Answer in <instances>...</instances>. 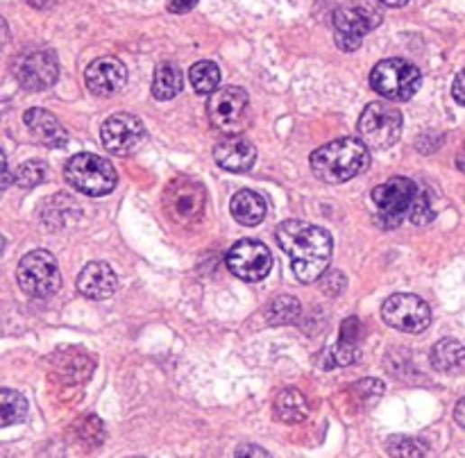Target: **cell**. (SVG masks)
<instances>
[{
	"instance_id": "cell-1",
	"label": "cell",
	"mask_w": 465,
	"mask_h": 458,
	"mask_svg": "<svg viewBox=\"0 0 465 458\" xmlns=\"http://www.w3.org/2000/svg\"><path fill=\"white\" fill-rule=\"evenodd\" d=\"M278 243L291 257V268L302 284H314L324 275L334 250L327 229L305 220H284L278 227Z\"/></svg>"
},
{
	"instance_id": "cell-2",
	"label": "cell",
	"mask_w": 465,
	"mask_h": 458,
	"mask_svg": "<svg viewBox=\"0 0 465 458\" xmlns=\"http://www.w3.org/2000/svg\"><path fill=\"white\" fill-rule=\"evenodd\" d=\"M370 166V152L361 139H336L311 152V170L327 184H343Z\"/></svg>"
},
{
	"instance_id": "cell-3",
	"label": "cell",
	"mask_w": 465,
	"mask_h": 458,
	"mask_svg": "<svg viewBox=\"0 0 465 458\" xmlns=\"http://www.w3.org/2000/svg\"><path fill=\"white\" fill-rule=\"evenodd\" d=\"M423 85V73L415 64L402 60V57H390L381 60L370 73V87L381 98L405 103L414 98Z\"/></svg>"
},
{
	"instance_id": "cell-4",
	"label": "cell",
	"mask_w": 465,
	"mask_h": 458,
	"mask_svg": "<svg viewBox=\"0 0 465 458\" xmlns=\"http://www.w3.org/2000/svg\"><path fill=\"white\" fill-rule=\"evenodd\" d=\"M64 178L76 191L89 197L109 196L118 184L116 169L105 157L91 155V152H80V155L71 157L66 164Z\"/></svg>"
},
{
	"instance_id": "cell-5",
	"label": "cell",
	"mask_w": 465,
	"mask_h": 458,
	"mask_svg": "<svg viewBox=\"0 0 465 458\" xmlns=\"http://www.w3.org/2000/svg\"><path fill=\"white\" fill-rule=\"evenodd\" d=\"M161 205H164V214L169 215V220L173 224H179V227L196 224L200 223V218L205 214L207 191H205V187L197 179L179 175V178L169 182L164 197H161Z\"/></svg>"
},
{
	"instance_id": "cell-6",
	"label": "cell",
	"mask_w": 465,
	"mask_h": 458,
	"mask_svg": "<svg viewBox=\"0 0 465 458\" xmlns=\"http://www.w3.org/2000/svg\"><path fill=\"white\" fill-rule=\"evenodd\" d=\"M402 114L400 109L390 103L377 100L366 105V109L359 116V139L375 150H386L397 143L402 134Z\"/></svg>"
},
{
	"instance_id": "cell-7",
	"label": "cell",
	"mask_w": 465,
	"mask_h": 458,
	"mask_svg": "<svg viewBox=\"0 0 465 458\" xmlns=\"http://www.w3.org/2000/svg\"><path fill=\"white\" fill-rule=\"evenodd\" d=\"M16 281H19L21 290L30 298H50L59 290L61 272L50 252L32 250L19 261Z\"/></svg>"
},
{
	"instance_id": "cell-8",
	"label": "cell",
	"mask_w": 465,
	"mask_h": 458,
	"mask_svg": "<svg viewBox=\"0 0 465 458\" xmlns=\"http://www.w3.org/2000/svg\"><path fill=\"white\" fill-rule=\"evenodd\" d=\"M379 21V12L368 3H348V5L339 7L334 14L336 46L345 52L359 50L366 34L372 32Z\"/></svg>"
},
{
	"instance_id": "cell-9",
	"label": "cell",
	"mask_w": 465,
	"mask_h": 458,
	"mask_svg": "<svg viewBox=\"0 0 465 458\" xmlns=\"http://www.w3.org/2000/svg\"><path fill=\"white\" fill-rule=\"evenodd\" d=\"M209 121L223 134H241L250 123V98L241 87H223L212 91L207 103Z\"/></svg>"
},
{
	"instance_id": "cell-10",
	"label": "cell",
	"mask_w": 465,
	"mask_h": 458,
	"mask_svg": "<svg viewBox=\"0 0 465 458\" xmlns=\"http://www.w3.org/2000/svg\"><path fill=\"white\" fill-rule=\"evenodd\" d=\"M381 318L397 332L423 334L432 325V309L418 295L395 293L381 307Z\"/></svg>"
},
{
	"instance_id": "cell-11",
	"label": "cell",
	"mask_w": 465,
	"mask_h": 458,
	"mask_svg": "<svg viewBox=\"0 0 465 458\" xmlns=\"http://www.w3.org/2000/svg\"><path fill=\"white\" fill-rule=\"evenodd\" d=\"M415 193H418V187L409 178H390L388 182L379 184L372 191V202H375L377 211H379V223L388 229L397 227L402 218L409 215Z\"/></svg>"
},
{
	"instance_id": "cell-12",
	"label": "cell",
	"mask_w": 465,
	"mask_h": 458,
	"mask_svg": "<svg viewBox=\"0 0 465 458\" xmlns=\"http://www.w3.org/2000/svg\"><path fill=\"white\" fill-rule=\"evenodd\" d=\"M225 261L232 275L239 277V279L243 281H250V284L266 279L270 268H273L270 250L266 248L261 241H254V239H243L239 241V243L232 245Z\"/></svg>"
},
{
	"instance_id": "cell-13",
	"label": "cell",
	"mask_w": 465,
	"mask_h": 458,
	"mask_svg": "<svg viewBox=\"0 0 465 458\" xmlns=\"http://www.w3.org/2000/svg\"><path fill=\"white\" fill-rule=\"evenodd\" d=\"M16 82L25 91H46L57 82L59 75V64L57 55L52 50H32L19 57L14 64Z\"/></svg>"
},
{
	"instance_id": "cell-14",
	"label": "cell",
	"mask_w": 465,
	"mask_h": 458,
	"mask_svg": "<svg viewBox=\"0 0 465 458\" xmlns=\"http://www.w3.org/2000/svg\"><path fill=\"white\" fill-rule=\"evenodd\" d=\"M146 139V127L132 114H114L100 127V141L114 155H130Z\"/></svg>"
},
{
	"instance_id": "cell-15",
	"label": "cell",
	"mask_w": 465,
	"mask_h": 458,
	"mask_svg": "<svg viewBox=\"0 0 465 458\" xmlns=\"http://www.w3.org/2000/svg\"><path fill=\"white\" fill-rule=\"evenodd\" d=\"M87 89L94 96H114L125 87L127 69L116 57H98L85 70Z\"/></svg>"
},
{
	"instance_id": "cell-16",
	"label": "cell",
	"mask_w": 465,
	"mask_h": 458,
	"mask_svg": "<svg viewBox=\"0 0 465 458\" xmlns=\"http://www.w3.org/2000/svg\"><path fill=\"white\" fill-rule=\"evenodd\" d=\"M214 160L221 166L223 170H230V173H248L252 170L254 161H257V148L250 143L245 136L230 134L227 139H223L221 143H216L214 148Z\"/></svg>"
},
{
	"instance_id": "cell-17",
	"label": "cell",
	"mask_w": 465,
	"mask_h": 458,
	"mask_svg": "<svg viewBox=\"0 0 465 458\" xmlns=\"http://www.w3.org/2000/svg\"><path fill=\"white\" fill-rule=\"evenodd\" d=\"M116 286V272H114L112 266L105 261L87 263V266L82 268L80 277H78V290H80L87 299H94V302H103V299L112 298Z\"/></svg>"
},
{
	"instance_id": "cell-18",
	"label": "cell",
	"mask_w": 465,
	"mask_h": 458,
	"mask_svg": "<svg viewBox=\"0 0 465 458\" xmlns=\"http://www.w3.org/2000/svg\"><path fill=\"white\" fill-rule=\"evenodd\" d=\"M23 121L25 125H28V130L32 132L34 139L41 145H46V148H64V145L68 143V134H66V130L61 127V123L57 121L50 112H46V109H28Z\"/></svg>"
},
{
	"instance_id": "cell-19",
	"label": "cell",
	"mask_w": 465,
	"mask_h": 458,
	"mask_svg": "<svg viewBox=\"0 0 465 458\" xmlns=\"http://www.w3.org/2000/svg\"><path fill=\"white\" fill-rule=\"evenodd\" d=\"M432 365L438 372L465 377V345H460L454 338H442L432 350Z\"/></svg>"
},
{
	"instance_id": "cell-20",
	"label": "cell",
	"mask_w": 465,
	"mask_h": 458,
	"mask_svg": "<svg viewBox=\"0 0 465 458\" xmlns=\"http://www.w3.org/2000/svg\"><path fill=\"white\" fill-rule=\"evenodd\" d=\"M266 209H269L266 200L259 193L248 191V188L236 193L230 202L232 218L239 224H243V227H257L266 218Z\"/></svg>"
},
{
	"instance_id": "cell-21",
	"label": "cell",
	"mask_w": 465,
	"mask_h": 458,
	"mask_svg": "<svg viewBox=\"0 0 465 458\" xmlns=\"http://www.w3.org/2000/svg\"><path fill=\"white\" fill-rule=\"evenodd\" d=\"M184 78L182 70L173 61H164L161 66H157L155 80H152V96L157 100H173L175 96L182 91Z\"/></svg>"
},
{
	"instance_id": "cell-22",
	"label": "cell",
	"mask_w": 465,
	"mask_h": 458,
	"mask_svg": "<svg viewBox=\"0 0 465 458\" xmlns=\"http://www.w3.org/2000/svg\"><path fill=\"white\" fill-rule=\"evenodd\" d=\"M275 416L282 422L296 425V422L306 420V416H309V402H306V398L300 390L287 389L275 399Z\"/></svg>"
},
{
	"instance_id": "cell-23",
	"label": "cell",
	"mask_w": 465,
	"mask_h": 458,
	"mask_svg": "<svg viewBox=\"0 0 465 458\" xmlns=\"http://www.w3.org/2000/svg\"><path fill=\"white\" fill-rule=\"evenodd\" d=\"M28 417V399L12 389H0V429L21 425Z\"/></svg>"
},
{
	"instance_id": "cell-24",
	"label": "cell",
	"mask_w": 465,
	"mask_h": 458,
	"mask_svg": "<svg viewBox=\"0 0 465 458\" xmlns=\"http://www.w3.org/2000/svg\"><path fill=\"white\" fill-rule=\"evenodd\" d=\"M188 80H191V87L197 94H212L221 82V69L216 66V61H196L188 70Z\"/></svg>"
},
{
	"instance_id": "cell-25",
	"label": "cell",
	"mask_w": 465,
	"mask_h": 458,
	"mask_svg": "<svg viewBox=\"0 0 465 458\" xmlns=\"http://www.w3.org/2000/svg\"><path fill=\"white\" fill-rule=\"evenodd\" d=\"M302 307L293 295H279L275 298L273 302L269 304V309H266V320L270 325H291L296 323L297 316H300Z\"/></svg>"
},
{
	"instance_id": "cell-26",
	"label": "cell",
	"mask_w": 465,
	"mask_h": 458,
	"mask_svg": "<svg viewBox=\"0 0 465 458\" xmlns=\"http://www.w3.org/2000/svg\"><path fill=\"white\" fill-rule=\"evenodd\" d=\"M48 179V164L41 160L25 161L16 169L14 173V184L19 188H34L39 184H43Z\"/></svg>"
},
{
	"instance_id": "cell-27",
	"label": "cell",
	"mask_w": 465,
	"mask_h": 458,
	"mask_svg": "<svg viewBox=\"0 0 465 458\" xmlns=\"http://www.w3.org/2000/svg\"><path fill=\"white\" fill-rule=\"evenodd\" d=\"M323 368L324 370H332L336 368V365H350L357 361L359 352H357V345H350V343H343L339 341L334 347H329L327 352H323Z\"/></svg>"
},
{
	"instance_id": "cell-28",
	"label": "cell",
	"mask_w": 465,
	"mask_h": 458,
	"mask_svg": "<svg viewBox=\"0 0 465 458\" xmlns=\"http://www.w3.org/2000/svg\"><path fill=\"white\" fill-rule=\"evenodd\" d=\"M388 453L390 456H424L427 449L423 443L415 438H406V435H395L388 440Z\"/></svg>"
},
{
	"instance_id": "cell-29",
	"label": "cell",
	"mask_w": 465,
	"mask_h": 458,
	"mask_svg": "<svg viewBox=\"0 0 465 458\" xmlns=\"http://www.w3.org/2000/svg\"><path fill=\"white\" fill-rule=\"evenodd\" d=\"M433 215L436 214H433V209H432L429 193L423 191V188H418L414 205H411V209H409V220L415 224H427V223H432Z\"/></svg>"
},
{
	"instance_id": "cell-30",
	"label": "cell",
	"mask_w": 465,
	"mask_h": 458,
	"mask_svg": "<svg viewBox=\"0 0 465 458\" xmlns=\"http://www.w3.org/2000/svg\"><path fill=\"white\" fill-rule=\"evenodd\" d=\"M352 393L357 395L359 399H363L366 404H372L384 395V384L377 381V379H363V381L352 386Z\"/></svg>"
},
{
	"instance_id": "cell-31",
	"label": "cell",
	"mask_w": 465,
	"mask_h": 458,
	"mask_svg": "<svg viewBox=\"0 0 465 458\" xmlns=\"http://www.w3.org/2000/svg\"><path fill=\"white\" fill-rule=\"evenodd\" d=\"M363 323L359 318H348L341 325V341L350 343V345H359V341L363 338Z\"/></svg>"
},
{
	"instance_id": "cell-32",
	"label": "cell",
	"mask_w": 465,
	"mask_h": 458,
	"mask_svg": "<svg viewBox=\"0 0 465 458\" xmlns=\"http://www.w3.org/2000/svg\"><path fill=\"white\" fill-rule=\"evenodd\" d=\"M12 184H14V173H12L10 166H7L5 152L0 150V188H10Z\"/></svg>"
},
{
	"instance_id": "cell-33",
	"label": "cell",
	"mask_w": 465,
	"mask_h": 458,
	"mask_svg": "<svg viewBox=\"0 0 465 458\" xmlns=\"http://www.w3.org/2000/svg\"><path fill=\"white\" fill-rule=\"evenodd\" d=\"M451 96H454L456 103L465 107V69L456 75L454 85H451Z\"/></svg>"
},
{
	"instance_id": "cell-34",
	"label": "cell",
	"mask_w": 465,
	"mask_h": 458,
	"mask_svg": "<svg viewBox=\"0 0 465 458\" xmlns=\"http://www.w3.org/2000/svg\"><path fill=\"white\" fill-rule=\"evenodd\" d=\"M196 5L197 0H170L169 10L173 12V14H187V12H191Z\"/></svg>"
},
{
	"instance_id": "cell-35",
	"label": "cell",
	"mask_w": 465,
	"mask_h": 458,
	"mask_svg": "<svg viewBox=\"0 0 465 458\" xmlns=\"http://www.w3.org/2000/svg\"><path fill=\"white\" fill-rule=\"evenodd\" d=\"M269 456V452L266 449H259V447H252V444H243V447L236 449V456Z\"/></svg>"
},
{
	"instance_id": "cell-36",
	"label": "cell",
	"mask_w": 465,
	"mask_h": 458,
	"mask_svg": "<svg viewBox=\"0 0 465 458\" xmlns=\"http://www.w3.org/2000/svg\"><path fill=\"white\" fill-rule=\"evenodd\" d=\"M454 420H456V425L463 426V429H465V398L460 399L459 404H456V408H454Z\"/></svg>"
},
{
	"instance_id": "cell-37",
	"label": "cell",
	"mask_w": 465,
	"mask_h": 458,
	"mask_svg": "<svg viewBox=\"0 0 465 458\" xmlns=\"http://www.w3.org/2000/svg\"><path fill=\"white\" fill-rule=\"evenodd\" d=\"M379 3H384L386 7H405L409 0H379Z\"/></svg>"
},
{
	"instance_id": "cell-38",
	"label": "cell",
	"mask_w": 465,
	"mask_h": 458,
	"mask_svg": "<svg viewBox=\"0 0 465 458\" xmlns=\"http://www.w3.org/2000/svg\"><path fill=\"white\" fill-rule=\"evenodd\" d=\"M456 166H459V169L465 173V157H459V161H456Z\"/></svg>"
},
{
	"instance_id": "cell-39",
	"label": "cell",
	"mask_w": 465,
	"mask_h": 458,
	"mask_svg": "<svg viewBox=\"0 0 465 458\" xmlns=\"http://www.w3.org/2000/svg\"><path fill=\"white\" fill-rule=\"evenodd\" d=\"M3 250H5V236L0 234V252H3Z\"/></svg>"
}]
</instances>
